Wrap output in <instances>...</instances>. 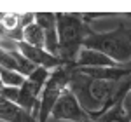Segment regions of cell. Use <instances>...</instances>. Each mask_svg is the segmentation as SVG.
Returning a JSON list of instances; mask_svg holds the SVG:
<instances>
[{"mask_svg":"<svg viewBox=\"0 0 131 122\" xmlns=\"http://www.w3.org/2000/svg\"><path fill=\"white\" fill-rule=\"evenodd\" d=\"M91 26L84 16L77 14H56V33H58V58L63 66L72 68L82 42L89 33Z\"/></svg>","mask_w":131,"mask_h":122,"instance_id":"obj_3","label":"cell"},{"mask_svg":"<svg viewBox=\"0 0 131 122\" xmlns=\"http://www.w3.org/2000/svg\"><path fill=\"white\" fill-rule=\"evenodd\" d=\"M21 42L31 45V47H40L44 49V31L42 28L33 21L30 25H26L23 30H21Z\"/></svg>","mask_w":131,"mask_h":122,"instance_id":"obj_12","label":"cell"},{"mask_svg":"<svg viewBox=\"0 0 131 122\" xmlns=\"http://www.w3.org/2000/svg\"><path fill=\"white\" fill-rule=\"evenodd\" d=\"M82 47L101 52L117 65H131V28L124 25L110 31H94L91 28Z\"/></svg>","mask_w":131,"mask_h":122,"instance_id":"obj_2","label":"cell"},{"mask_svg":"<svg viewBox=\"0 0 131 122\" xmlns=\"http://www.w3.org/2000/svg\"><path fill=\"white\" fill-rule=\"evenodd\" d=\"M35 23L39 25L44 31V49L58 56V33H56V14H35Z\"/></svg>","mask_w":131,"mask_h":122,"instance_id":"obj_9","label":"cell"},{"mask_svg":"<svg viewBox=\"0 0 131 122\" xmlns=\"http://www.w3.org/2000/svg\"><path fill=\"white\" fill-rule=\"evenodd\" d=\"M18 51L35 68H44V70L52 71L56 68H60V66H63V63H61V59L58 56H52L46 49H40V47H31V45H26V44L19 42L18 44Z\"/></svg>","mask_w":131,"mask_h":122,"instance_id":"obj_7","label":"cell"},{"mask_svg":"<svg viewBox=\"0 0 131 122\" xmlns=\"http://www.w3.org/2000/svg\"><path fill=\"white\" fill-rule=\"evenodd\" d=\"M2 87H4V86H2V80H0V89H2Z\"/></svg>","mask_w":131,"mask_h":122,"instance_id":"obj_17","label":"cell"},{"mask_svg":"<svg viewBox=\"0 0 131 122\" xmlns=\"http://www.w3.org/2000/svg\"><path fill=\"white\" fill-rule=\"evenodd\" d=\"M129 86H131V77L121 82H110L84 75L81 71L70 68L68 89L77 98L79 105L91 115V119L98 113L108 110L117 101H122Z\"/></svg>","mask_w":131,"mask_h":122,"instance_id":"obj_1","label":"cell"},{"mask_svg":"<svg viewBox=\"0 0 131 122\" xmlns=\"http://www.w3.org/2000/svg\"><path fill=\"white\" fill-rule=\"evenodd\" d=\"M49 70L44 68H35L30 75L25 79L23 86L19 87V96H18V106H21L25 112L31 113L33 117L37 115V106H39V96L42 92V87L49 77Z\"/></svg>","mask_w":131,"mask_h":122,"instance_id":"obj_5","label":"cell"},{"mask_svg":"<svg viewBox=\"0 0 131 122\" xmlns=\"http://www.w3.org/2000/svg\"><path fill=\"white\" fill-rule=\"evenodd\" d=\"M49 119H54L58 122H93L91 115L79 105L77 98L72 94L68 87L56 101Z\"/></svg>","mask_w":131,"mask_h":122,"instance_id":"obj_6","label":"cell"},{"mask_svg":"<svg viewBox=\"0 0 131 122\" xmlns=\"http://www.w3.org/2000/svg\"><path fill=\"white\" fill-rule=\"evenodd\" d=\"M0 96L4 100H7L10 103H18V96H19V87H2L0 89Z\"/></svg>","mask_w":131,"mask_h":122,"instance_id":"obj_14","label":"cell"},{"mask_svg":"<svg viewBox=\"0 0 131 122\" xmlns=\"http://www.w3.org/2000/svg\"><path fill=\"white\" fill-rule=\"evenodd\" d=\"M26 77L18 73V71L7 70V68H0V80H2V86H5V87H21Z\"/></svg>","mask_w":131,"mask_h":122,"instance_id":"obj_13","label":"cell"},{"mask_svg":"<svg viewBox=\"0 0 131 122\" xmlns=\"http://www.w3.org/2000/svg\"><path fill=\"white\" fill-rule=\"evenodd\" d=\"M115 66H124V65H117L114 63L110 58H107L105 54H101L98 51H93V49H86L82 47L75 63L72 68H89V70H101V68H115Z\"/></svg>","mask_w":131,"mask_h":122,"instance_id":"obj_8","label":"cell"},{"mask_svg":"<svg viewBox=\"0 0 131 122\" xmlns=\"http://www.w3.org/2000/svg\"><path fill=\"white\" fill-rule=\"evenodd\" d=\"M68 79H70V68L68 66H60L49 73L47 80L42 87L40 96H39V106H37V115H35L37 122L49 120L56 101L60 100L63 91L68 87Z\"/></svg>","mask_w":131,"mask_h":122,"instance_id":"obj_4","label":"cell"},{"mask_svg":"<svg viewBox=\"0 0 131 122\" xmlns=\"http://www.w3.org/2000/svg\"><path fill=\"white\" fill-rule=\"evenodd\" d=\"M0 120L4 122H37L31 113L25 112L16 103H10L0 96Z\"/></svg>","mask_w":131,"mask_h":122,"instance_id":"obj_11","label":"cell"},{"mask_svg":"<svg viewBox=\"0 0 131 122\" xmlns=\"http://www.w3.org/2000/svg\"><path fill=\"white\" fill-rule=\"evenodd\" d=\"M0 68H7V70L18 71V73L25 75V77H28L31 71L35 70V66L25 59L19 51L5 52V51H2V49H0Z\"/></svg>","mask_w":131,"mask_h":122,"instance_id":"obj_10","label":"cell"},{"mask_svg":"<svg viewBox=\"0 0 131 122\" xmlns=\"http://www.w3.org/2000/svg\"><path fill=\"white\" fill-rule=\"evenodd\" d=\"M122 110L128 115V119L131 120V86H129V89L126 91L124 98H122Z\"/></svg>","mask_w":131,"mask_h":122,"instance_id":"obj_15","label":"cell"},{"mask_svg":"<svg viewBox=\"0 0 131 122\" xmlns=\"http://www.w3.org/2000/svg\"><path fill=\"white\" fill-rule=\"evenodd\" d=\"M2 35H4V30H2V26H0V37H2Z\"/></svg>","mask_w":131,"mask_h":122,"instance_id":"obj_16","label":"cell"}]
</instances>
